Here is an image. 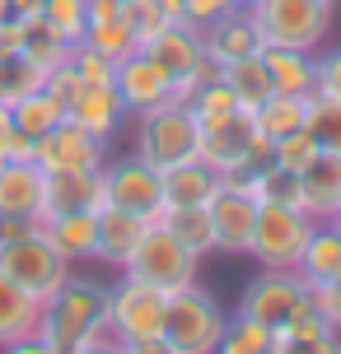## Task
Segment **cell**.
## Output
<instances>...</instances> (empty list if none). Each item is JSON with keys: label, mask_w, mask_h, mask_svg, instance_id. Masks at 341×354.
I'll return each mask as SVG.
<instances>
[{"label": "cell", "mask_w": 341, "mask_h": 354, "mask_svg": "<svg viewBox=\"0 0 341 354\" xmlns=\"http://www.w3.org/2000/svg\"><path fill=\"white\" fill-rule=\"evenodd\" d=\"M112 88H117V98H122L126 117H136V112H150V107L168 103V98H178V84H173V75L164 71L159 61L150 52H136L122 56L117 61V75H112Z\"/></svg>", "instance_id": "obj_13"}, {"label": "cell", "mask_w": 341, "mask_h": 354, "mask_svg": "<svg viewBox=\"0 0 341 354\" xmlns=\"http://www.w3.org/2000/svg\"><path fill=\"white\" fill-rule=\"evenodd\" d=\"M80 47H89V52L108 56L112 66H117V61H122V56H131L141 42H136V33H131V24H126L122 15H94L89 24H85Z\"/></svg>", "instance_id": "obj_30"}, {"label": "cell", "mask_w": 341, "mask_h": 354, "mask_svg": "<svg viewBox=\"0 0 341 354\" xmlns=\"http://www.w3.org/2000/svg\"><path fill=\"white\" fill-rule=\"evenodd\" d=\"M71 52H75V42H71V37H61L42 15L24 19V47H19V56H24V61H33L42 75L71 66Z\"/></svg>", "instance_id": "obj_27"}, {"label": "cell", "mask_w": 341, "mask_h": 354, "mask_svg": "<svg viewBox=\"0 0 341 354\" xmlns=\"http://www.w3.org/2000/svg\"><path fill=\"white\" fill-rule=\"evenodd\" d=\"M225 326H229V313L201 284H182L164 299V340L178 354H216Z\"/></svg>", "instance_id": "obj_2"}, {"label": "cell", "mask_w": 341, "mask_h": 354, "mask_svg": "<svg viewBox=\"0 0 341 354\" xmlns=\"http://www.w3.org/2000/svg\"><path fill=\"white\" fill-rule=\"evenodd\" d=\"M0 163H5V159H0Z\"/></svg>", "instance_id": "obj_56"}, {"label": "cell", "mask_w": 341, "mask_h": 354, "mask_svg": "<svg viewBox=\"0 0 341 354\" xmlns=\"http://www.w3.org/2000/svg\"><path fill=\"white\" fill-rule=\"evenodd\" d=\"M37 336L56 345L61 354H75L94 345V340H108V284L94 280H71L56 289L52 299L42 303V322H37Z\"/></svg>", "instance_id": "obj_1"}, {"label": "cell", "mask_w": 341, "mask_h": 354, "mask_svg": "<svg viewBox=\"0 0 341 354\" xmlns=\"http://www.w3.org/2000/svg\"><path fill=\"white\" fill-rule=\"evenodd\" d=\"M141 52H150L164 71L173 75V84H182V80L201 66L206 47H201V28H192V24H182V19H178V24H164L150 42H141Z\"/></svg>", "instance_id": "obj_18"}, {"label": "cell", "mask_w": 341, "mask_h": 354, "mask_svg": "<svg viewBox=\"0 0 341 354\" xmlns=\"http://www.w3.org/2000/svg\"><path fill=\"white\" fill-rule=\"evenodd\" d=\"M159 224L173 233L197 261L216 252V233H211V214H206V205H178V210H164Z\"/></svg>", "instance_id": "obj_29"}, {"label": "cell", "mask_w": 341, "mask_h": 354, "mask_svg": "<svg viewBox=\"0 0 341 354\" xmlns=\"http://www.w3.org/2000/svg\"><path fill=\"white\" fill-rule=\"evenodd\" d=\"M37 322H42V299H33L24 284H15L0 270V350H5L10 340L37 331Z\"/></svg>", "instance_id": "obj_26"}, {"label": "cell", "mask_w": 341, "mask_h": 354, "mask_svg": "<svg viewBox=\"0 0 341 354\" xmlns=\"http://www.w3.org/2000/svg\"><path fill=\"white\" fill-rule=\"evenodd\" d=\"M216 354H276V331L243 317V313H234L220 345H216Z\"/></svg>", "instance_id": "obj_33"}, {"label": "cell", "mask_w": 341, "mask_h": 354, "mask_svg": "<svg viewBox=\"0 0 341 354\" xmlns=\"http://www.w3.org/2000/svg\"><path fill=\"white\" fill-rule=\"evenodd\" d=\"M33 163L42 173H98L108 163V140L89 136L75 122H56L33 140Z\"/></svg>", "instance_id": "obj_10"}, {"label": "cell", "mask_w": 341, "mask_h": 354, "mask_svg": "<svg viewBox=\"0 0 341 354\" xmlns=\"http://www.w3.org/2000/svg\"><path fill=\"white\" fill-rule=\"evenodd\" d=\"M42 182H47V173L33 159L0 163V214H15V219L42 214Z\"/></svg>", "instance_id": "obj_21"}, {"label": "cell", "mask_w": 341, "mask_h": 354, "mask_svg": "<svg viewBox=\"0 0 341 354\" xmlns=\"http://www.w3.org/2000/svg\"><path fill=\"white\" fill-rule=\"evenodd\" d=\"M220 80L234 88V98H238V107H243V112H252L262 98H271V93H276V88H271V80H267L262 56H243V61L220 66Z\"/></svg>", "instance_id": "obj_31"}, {"label": "cell", "mask_w": 341, "mask_h": 354, "mask_svg": "<svg viewBox=\"0 0 341 354\" xmlns=\"http://www.w3.org/2000/svg\"><path fill=\"white\" fill-rule=\"evenodd\" d=\"M318 154H323V149H318V140L308 136L304 126L290 131V136H281V140H271V163H281V168H290V173H304Z\"/></svg>", "instance_id": "obj_36"}, {"label": "cell", "mask_w": 341, "mask_h": 354, "mask_svg": "<svg viewBox=\"0 0 341 354\" xmlns=\"http://www.w3.org/2000/svg\"><path fill=\"white\" fill-rule=\"evenodd\" d=\"M197 154L220 177L234 173H252L271 159V145L257 136L252 126V112H229V117H211V122H197Z\"/></svg>", "instance_id": "obj_4"}, {"label": "cell", "mask_w": 341, "mask_h": 354, "mask_svg": "<svg viewBox=\"0 0 341 354\" xmlns=\"http://www.w3.org/2000/svg\"><path fill=\"white\" fill-rule=\"evenodd\" d=\"M248 10L262 42L299 47V52H318L337 19V5H327V0H252Z\"/></svg>", "instance_id": "obj_3"}, {"label": "cell", "mask_w": 341, "mask_h": 354, "mask_svg": "<svg viewBox=\"0 0 341 354\" xmlns=\"http://www.w3.org/2000/svg\"><path fill=\"white\" fill-rule=\"evenodd\" d=\"M122 117H126V107L112 84H75V93L66 98V122L85 126L98 140H112L122 131Z\"/></svg>", "instance_id": "obj_17"}, {"label": "cell", "mask_w": 341, "mask_h": 354, "mask_svg": "<svg viewBox=\"0 0 341 354\" xmlns=\"http://www.w3.org/2000/svg\"><path fill=\"white\" fill-rule=\"evenodd\" d=\"M75 354H122V340H117V336L94 340V345H85V350H75Z\"/></svg>", "instance_id": "obj_50"}, {"label": "cell", "mask_w": 341, "mask_h": 354, "mask_svg": "<svg viewBox=\"0 0 341 354\" xmlns=\"http://www.w3.org/2000/svg\"><path fill=\"white\" fill-rule=\"evenodd\" d=\"M304 122H308V98H299V93H271V98H262L252 107V126H257V136L267 145L299 131Z\"/></svg>", "instance_id": "obj_28"}, {"label": "cell", "mask_w": 341, "mask_h": 354, "mask_svg": "<svg viewBox=\"0 0 341 354\" xmlns=\"http://www.w3.org/2000/svg\"><path fill=\"white\" fill-rule=\"evenodd\" d=\"M257 196L248 187H234V182H220L216 196L206 201V214H211V233H216V252H248L252 229H257Z\"/></svg>", "instance_id": "obj_14"}, {"label": "cell", "mask_w": 341, "mask_h": 354, "mask_svg": "<svg viewBox=\"0 0 341 354\" xmlns=\"http://www.w3.org/2000/svg\"><path fill=\"white\" fill-rule=\"evenodd\" d=\"M10 117H15V126L19 131H28V136H42V131H52L56 122H66V103L56 98L52 88L42 84V88H33L28 98H19L15 107H10Z\"/></svg>", "instance_id": "obj_32"}, {"label": "cell", "mask_w": 341, "mask_h": 354, "mask_svg": "<svg viewBox=\"0 0 341 354\" xmlns=\"http://www.w3.org/2000/svg\"><path fill=\"white\" fill-rule=\"evenodd\" d=\"M304 131L318 140L323 154H341V103H337V98H308Z\"/></svg>", "instance_id": "obj_34"}, {"label": "cell", "mask_w": 341, "mask_h": 354, "mask_svg": "<svg viewBox=\"0 0 341 354\" xmlns=\"http://www.w3.org/2000/svg\"><path fill=\"white\" fill-rule=\"evenodd\" d=\"M103 182L98 173H47L42 182V214L66 210H103Z\"/></svg>", "instance_id": "obj_22"}, {"label": "cell", "mask_w": 341, "mask_h": 354, "mask_svg": "<svg viewBox=\"0 0 341 354\" xmlns=\"http://www.w3.org/2000/svg\"><path fill=\"white\" fill-rule=\"evenodd\" d=\"M71 71L80 75V84H112L117 66H112L108 56H98V52H89V47H80V42H75V52H71Z\"/></svg>", "instance_id": "obj_41"}, {"label": "cell", "mask_w": 341, "mask_h": 354, "mask_svg": "<svg viewBox=\"0 0 341 354\" xmlns=\"http://www.w3.org/2000/svg\"><path fill=\"white\" fill-rule=\"evenodd\" d=\"M248 0H182V19L192 24V28H206L211 19L229 15V10H243Z\"/></svg>", "instance_id": "obj_43"}, {"label": "cell", "mask_w": 341, "mask_h": 354, "mask_svg": "<svg viewBox=\"0 0 341 354\" xmlns=\"http://www.w3.org/2000/svg\"><path fill=\"white\" fill-rule=\"evenodd\" d=\"M332 224H341V210H337V219H332Z\"/></svg>", "instance_id": "obj_52"}, {"label": "cell", "mask_w": 341, "mask_h": 354, "mask_svg": "<svg viewBox=\"0 0 341 354\" xmlns=\"http://www.w3.org/2000/svg\"><path fill=\"white\" fill-rule=\"evenodd\" d=\"M201 47H206V56H211L216 66L257 56L262 52V33H257V24H252V10L243 5V10H229V15L211 19V24L201 28Z\"/></svg>", "instance_id": "obj_16"}, {"label": "cell", "mask_w": 341, "mask_h": 354, "mask_svg": "<svg viewBox=\"0 0 341 354\" xmlns=\"http://www.w3.org/2000/svg\"><path fill=\"white\" fill-rule=\"evenodd\" d=\"M327 5H341V0H327Z\"/></svg>", "instance_id": "obj_53"}, {"label": "cell", "mask_w": 341, "mask_h": 354, "mask_svg": "<svg viewBox=\"0 0 341 354\" xmlns=\"http://www.w3.org/2000/svg\"><path fill=\"white\" fill-rule=\"evenodd\" d=\"M37 233L47 238V248L61 252L71 266L94 261L98 252V210H66V214H33Z\"/></svg>", "instance_id": "obj_15"}, {"label": "cell", "mask_w": 341, "mask_h": 354, "mask_svg": "<svg viewBox=\"0 0 341 354\" xmlns=\"http://www.w3.org/2000/svg\"><path fill=\"white\" fill-rule=\"evenodd\" d=\"M248 5H252V0H248Z\"/></svg>", "instance_id": "obj_55"}, {"label": "cell", "mask_w": 341, "mask_h": 354, "mask_svg": "<svg viewBox=\"0 0 341 354\" xmlns=\"http://www.w3.org/2000/svg\"><path fill=\"white\" fill-rule=\"evenodd\" d=\"M337 229H341V224H337Z\"/></svg>", "instance_id": "obj_54"}, {"label": "cell", "mask_w": 341, "mask_h": 354, "mask_svg": "<svg viewBox=\"0 0 341 354\" xmlns=\"http://www.w3.org/2000/svg\"><path fill=\"white\" fill-rule=\"evenodd\" d=\"M164 299L168 294L122 275L117 284H108V331L117 340L164 336Z\"/></svg>", "instance_id": "obj_11"}, {"label": "cell", "mask_w": 341, "mask_h": 354, "mask_svg": "<svg viewBox=\"0 0 341 354\" xmlns=\"http://www.w3.org/2000/svg\"><path fill=\"white\" fill-rule=\"evenodd\" d=\"M197 266L201 261L182 248L164 224H150L145 238H141V248L131 252V261L122 266V275L150 284V289H159V294H173L182 284H197Z\"/></svg>", "instance_id": "obj_6"}, {"label": "cell", "mask_w": 341, "mask_h": 354, "mask_svg": "<svg viewBox=\"0 0 341 354\" xmlns=\"http://www.w3.org/2000/svg\"><path fill=\"white\" fill-rule=\"evenodd\" d=\"M24 47V19H0V61L19 56Z\"/></svg>", "instance_id": "obj_45"}, {"label": "cell", "mask_w": 341, "mask_h": 354, "mask_svg": "<svg viewBox=\"0 0 341 354\" xmlns=\"http://www.w3.org/2000/svg\"><path fill=\"white\" fill-rule=\"evenodd\" d=\"M308 233H313V219L304 210H295V205H262L248 257H257L262 270H295Z\"/></svg>", "instance_id": "obj_7"}, {"label": "cell", "mask_w": 341, "mask_h": 354, "mask_svg": "<svg viewBox=\"0 0 341 354\" xmlns=\"http://www.w3.org/2000/svg\"><path fill=\"white\" fill-rule=\"evenodd\" d=\"M145 229H150L145 219L103 205V210H98V252H94V261H103V266H112V270H122V266L131 261V252L141 248Z\"/></svg>", "instance_id": "obj_23"}, {"label": "cell", "mask_w": 341, "mask_h": 354, "mask_svg": "<svg viewBox=\"0 0 341 354\" xmlns=\"http://www.w3.org/2000/svg\"><path fill=\"white\" fill-rule=\"evenodd\" d=\"M47 84V75L37 71L33 61H24V56H10V61H0V103L15 107L19 98H28L33 88Z\"/></svg>", "instance_id": "obj_35"}, {"label": "cell", "mask_w": 341, "mask_h": 354, "mask_svg": "<svg viewBox=\"0 0 341 354\" xmlns=\"http://www.w3.org/2000/svg\"><path fill=\"white\" fill-rule=\"evenodd\" d=\"M122 354H178L164 336H145V340H122Z\"/></svg>", "instance_id": "obj_48"}, {"label": "cell", "mask_w": 341, "mask_h": 354, "mask_svg": "<svg viewBox=\"0 0 341 354\" xmlns=\"http://www.w3.org/2000/svg\"><path fill=\"white\" fill-rule=\"evenodd\" d=\"M299 187H304L299 210H304L313 224L337 219V210H341V154H318V159L299 173Z\"/></svg>", "instance_id": "obj_19"}, {"label": "cell", "mask_w": 341, "mask_h": 354, "mask_svg": "<svg viewBox=\"0 0 341 354\" xmlns=\"http://www.w3.org/2000/svg\"><path fill=\"white\" fill-rule=\"evenodd\" d=\"M37 233L33 219H15V214H0V243H19V238H28Z\"/></svg>", "instance_id": "obj_47"}, {"label": "cell", "mask_w": 341, "mask_h": 354, "mask_svg": "<svg viewBox=\"0 0 341 354\" xmlns=\"http://www.w3.org/2000/svg\"><path fill=\"white\" fill-rule=\"evenodd\" d=\"M159 182H164V210H178V205H206L220 187V173L197 154V159H182L173 168H164Z\"/></svg>", "instance_id": "obj_20"}, {"label": "cell", "mask_w": 341, "mask_h": 354, "mask_svg": "<svg viewBox=\"0 0 341 354\" xmlns=\"http://www.w3.org/2000/svg\"><path fill=\"white\" fill-rule=\"evenodd\" d=\"M0 159L5 163H19V159H33V136L28 131H19L15 122L0 131Z\"/></svg>", "instance_id": "obj_44"}, {"label": "cell", "mask_w": 341, "mask_h": 354, "mask_svg": "<svg viewBox=\"0 0 341 354\" xmlns=\"http://www.w3.org/2000/svg\"><path fill=\"white\" fill-rule=\"evenodd\" d=\"M276 354H341V331H318V336L276 331Z\"/></svg>", "instance_id": "obj_40"}, {"label": "cell", "mask_w": 341, "mask_h": 354, "mask_svg": "<svg viewBox=\"0 0 341 354\" xmlns=\"http://www.w3.org/2000/svg\"><path fill=\"white\" fill-rule=\"evenodd\" d=\"M10 122H15V117H10V107L0 103V131H5V126H10Z\"/></svg>", "instance_id": "obj_51"}, {"label": "cell", "mask_w": 341, "mask_h": 354, "mask_svg": "<svg viewBox=\"0 0 341 354\" xmlns=\"http://www.w3.org/2000/svg\"><path fill=\"white\" fill-rule=\"evenodd\" d=\"M42 19L61 37L80 42L85 37V24H89V0H42Z\"/></svg>", "instance_id": "obj_37"}, {"label": "cell", "mask_w": 341, "mask_h": 354, "mask_svg": "<svg viewBox=\"0 0 341 354\" xmlns=\"http://www.w3.org/2000/svg\"><path fill=\"white\" fill-rule=\"evenodd\" d=\"M122 19L131 24L136 42H150V37H155L164 24H168V15H164L159 0H126V5H122Z\"/></svg>", "instance_id": "obj_38"}, {"label": "cell", "mask_w": 341, "mask_h": 354, "mask_svg": "<svg viewBox=\"0 0 341 354\" xmlns=\"http://www.w3.org/2000/svg\"><path fill=\"white\" fill-rule=\"evenodd\" d=\"M98 182H103V201L112 210H126L145 219V224H159L164 214V182L159 168H150L145 159H108L98 168Z\"/></svg>", "instance_id": "obj_8"}, {"label": "cell", "mask_w": 341, "mask_h": 354, "mask_svg": "<svg viewBox=\"0 0 341 354\" xmlns=\"http://www.w3.org/2000/svg\"><path fill=\"white\" fill-rule=\"evenodd\" d=\"M308 299H313V308L327 317V326H332V331H341V275H332V280H323V284H313V289H308Z\"/></svg>", "instance_id": "obj_42"}, {"label": "cell", "mask_w": 341, "mask_h": 354, "mask_svg": "<svg viewBox=\"0 0 341 354\" xmlns=\"http://www.w3.org/2000/svg\"><path fill=\"white\" fill-rule=\"evenodd\" d=\"M0 270H5L15 284H24V289H28L33 299H42V303L75 275V266L66 261L61 252L47 248L42 233H28V238H19V243H0Z\"/></svg>", "instance_id": "obj_9"}, {"label": "cell", "mask_w": 341, "mask_h": 354, "mask_svg": "<svg viewBox=\"0 0 341 354\" xmlns=\"http://www.w3.org/2000/svg\"><path fill=\"white\" fill-rule=\"evenodd\" d=\"M295 275H299L308 289L323 284V280H332V275H341V229L332 224V219H327V224H313L304 252H299Z\"/></svg>", "instance_id": "obj_25"}, {"label": "cell", "mask_w": 341, "mask_h": 354, "mask_svg": "<svg viewBox=\"0 0 341 354\" xmlns=\"http://www.w3.org/2000/svg\"><path fill=\"white\" fill-rule=\"evenodd\" d=\"M136 159H145L150 168H173L182 159H197V122L192 107L168 98V103L136 112Z\"/></svg>", "instance_id": "obj_5"}, {"label": "cell", "mask_w": 341, "mask_h": 354, "mask_svg": "<svg viewBox=\"0 0 341 354\" xmlns=\"http://www.w3.org/2000/svg\"><path fill=\"white\" fill-rule=\"evenodd\" d=\"M5 354H61V350H56V345H47L37 331H28V336L10 340V345H5Z\"/></svg>", "instance_id": "obj_46"}, {"label": "cell", "mask_w": 341, "mask_h": 354, "mask_svg": "<svg viewBox=\"0 0 341 354\" xmlns=\"http://www.w3.org/2000/svg\"><path fill=\"white\" fill-rule=\"evenodd\" d=\"M262 66H267V80L276 93H299V98H313V52H299V47H271L262 42Z\"/></svg>", "instance_id": "obj_24"}, {"label": "cell", "mask_w": 341, "mask_h": 354, "mask_svg": "<svg viewBox=\"0 0 341 354\" xmlns=\"http://www.w3.org/2000/svg\"><path fill=\"white\" fill-rule=\"evenodd\" d=\"M42 15V0H0V19H33Z\"/></svg>", "instance_id": "obj_49"}, {"label": "cell", "mask_w": 341, "mask_h": 354, "mask_svg": "<svg viewBox=\"0 0 341 354\" xmlns=\"http://www.w3.org/2000/svg\"><path fill=\"white\" fill-rule=\"evenodd\" d=\"M304 299H308V284L299 280L295 270H262V275H252V280L243 284L234 313H243V317L262 322V326H271V331H281Z\"/></svg>", "instance_id": "obj_12"}, {"label": "cell", "mask_w": 341, "mask_h": 354, "mask_svg": "<svg viewBox=\"0 0 341 354\" xmlns=\"http://www.w3.org/2000/svg\"><path fill=\"white\" fill-rule=\"evenodd\" d=\"M313 98H337L341 103V47L313 52Z\"/></svg>", "instance_id": "obj_39"}]
</instances>
